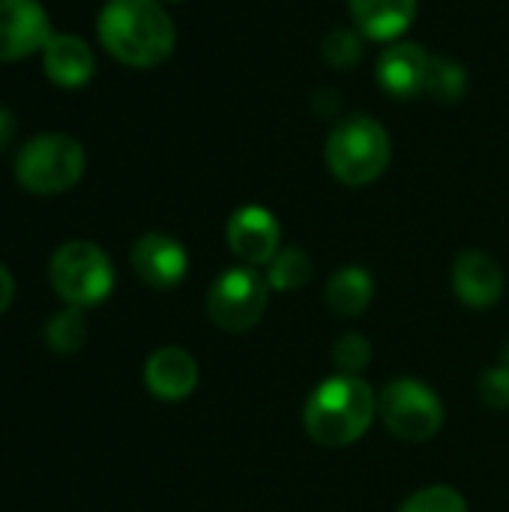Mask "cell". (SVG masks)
<instances>
[{
  "mask_svg": "<svg viewBox=\"0 0 509 512\" xmlns=\"http://www.w3.org/2000/svg\"><path fill=\"white\" fill-rule=\"evenodd\" d=\"M96 33L114 60L135 69L159 66L174 51V24L159 0H108Z\"/></svg>",
  "mask_w": 509,
  "mask_h": 512,
  "instance_id": "6da1fadb",
  "label": "cell"
},
{
  "mask_svg": "<svg viewBox=\"0 0 509 512\" xmlns=\"http://www.w3.org/2000/svg\"><path fill=\"white\" fill-rule=\"evenodd\" d=\"M378 414V399L360 375H336L318 384L306 402L303 423L315 444L348 447L366 435Z\"/></svg>",
  "mask_w": 509,
  "mask_h": 512,
  "instance_id": "7a4b0ae2",
  "label": "cell"
},
{
  "mask_svg": "<svg viewBox=\"0 0 509 512\" xmlns=\"http://www.w3.org/2000/svg\"><path fill=\"white\" fill-rule=\"evenodd\" d=\"M327 165L345 186H366L390 165V135L366 114L342 120L327 141Z\"/></svg>",
  "mask_w": 509,
  "mask_h": 512,
  "instance_id": "3957f363",
  "label": "cell"
},
{
  "mask_svg": "<svg viewBox=\"0 0 509 512\" xmlns=\"http://www.w3.org/2000/svg\"><path fill=\"white\" fill-rule=\"evenodd\" d=\"M48 276L57 297L78 309L99 306L114 291V267L108 255L87 240L63 243L51 258Z\"/></svg>",
  "mask_w": 509,
  "mask_h": 512,
  "instance_id": "277c9868",
  "label": "cell"
},
{
  "mask_svg": "<svg viewBox=\"0 0 509 512\" xmlns=\"http://www.w3.org/2000/svg\"><path fill=\"white\" fill-rule=\"evenodd\" d=\"M84 147L69 135H39L18 150L15 177L33 195H57L72 189L84 174Z\"/></svg>",
  "mask_w": 509,
  "mask_h": 512,
  "instance_id": "5b68a950",
  "label": "cell"
},
{
  "mask_svg": "<svg viewBox=\"0 0 509 512\" xmlns=\"http://www.w3.org/2000/svg\"><path fill=\"white\" fill-rule=\"evenodd\" d=\"M378 417L399 441L423 444L444 426V402L432 387L414 378H399L378 396Z\"/></svg>",
  "mask_w": 509,
  "mask_h": 512,
  "instance_id": "8992f818",
  "label": "cell"
},
{
  "mask_svg": "<svg viewBox=\"0 0 509 512\" xmlns=\"http://www.w3.org/2000/svg\"><path fill=\"white\" fill-rule=\"evenodd\" d=\"M267 300H270L267 276H261L255 267H231L213 282L207 294V312L219 330L246 333L264 318Z\"/></svg>",
  "mask_w": 509,
  "mask_h": 512,
  "instance_id": "52a82bcc",
  "label": "cell"
},
{
  "mask_svg": "<svg viewBox=\"0 0 509 512\" xmlns=\"http://www.w3.org/2000/svg\"><path fill=\"white\" fill-rule=\"evenodd\" d=\"M51 36V21L39 0H0V63L45 48Z\"/></svg>",
  "mask_w": 509,
  "mask_h": 512,
  "instance_id": "ba28073f",
  "label": "cell"
},
{
  "mask_svg": "<svg viewBox=\"0 0 509 512\" xmlns=\"http://www.w3.org/2000/svg\"><path fill=\"white\" fill-rule=\"evenodd\" d=\"M279 240H282V228L276 216L264 207L249 204L228 219V246L249 267L270 264L279 252Z\"/></svg>",
  "mask_w": 509,
  "mask_h": 512,
  "instance_id": "9c48e42d",
  "label": "cell"
},
{
  "mask_svg": "<svg viewBox=\"0 0 509 512\" xmlns=\"http://www.w3.org/2000/svg\"><path fill=\"white\" fill-rule=\"evenodd\" d=\"M132 267L141 282L150 288H174L186 279L189 255L183 243H177L168 234H144L132 246Z\"/></svg>",
  "mask_w": 509,
  "mask_h": 512,
  "instance_id": "30bf717a",
  "label": "cell"
},
{
  "mask_svg": "<svg viewBox=\"0 0 509 512\" xmlns=\"http://www.w3.org/2000/svg\"><path fill=\"white\" fill-rule=\"evenodd\" d=\"M144 384L162 402H183L198 387V363L183 348H159L144 363Z\"/></svg>",
  "mask_w": 509,
  "mask_h": 512,
  "instance_id": "8fae6325",
  "label": "cell"
},
{
  "mask_svg": "<svg viewBox=\"0 0 509 512\" xmlns=\"http://www.w3.org/2000/svg\"><path fill=\"white\" fill-rule=\"evenodd\" d=\"M453 291L471 309H492L504 297V273L495 258L468 249L453 264Z\"/></svg>",
  "mask_w": 509,
  "mask_h": 512,
  "instance_id": "7c38bea8",
  "label": "cell"
},
{
  "mask_svg": "<svg viewBox=\"0 0 509 512\" xmlns=\"http://www.w3.org/2000/svg\"><path fill=\"white\" fill-rule=\"evenodd\" d=\"M429 63L432 57L426 54L423 45L393 42L378 60V84L396 99H411L426 90Z\"/></svg>",
  "mask_w": 509,
  "mask_h": 512,
  "instance_id": "4fadbf2b",
  "label": "cell"
},
{
  "mask_svg": "<svg viewBox=\"0 0 509 512\" xmlns=\"http://www.w3.org/2000/svg\"><path fill=\"white\" fill-rule=\"evenodd\" d=\"M45 75L60 87H81L93 75V51L72 33H57L42 48Z\"/></svg>",
  "mask_w": 509,
  "mask_h": 512,
  "instance_id": "5bb4252c",
  "label": "cell"
},
{
  "mask_svg": "<svg viewBox=\"0 0 509 512\" xmlns=\"http://www.w3.org/2000/svg\"><path fill=\"white\" fill-rule=\"evenodd\" d=\"M348 6L357 27L375 42L402 36L417 15V0H348Z\"/></svg>",
  "mask_w": 509,
  "mask_h": 512,
  "instance_id": "9a60e30c",
  "label": "cell"
},
{
  "mask_svg": "<svg viewBox=\"0 0 509 512\" xmlns=\"http://www.w3.org/2000/svg\"><path fill=\"white\" fill-rule=\"evenodd\" d=\"M375 297V282L363 267H342L327 282V306L342 318H357L369 309Z\"/></svg>",
  "mask_w": 509,
  "mask_h": 512,
  "instance_id": "2e32d148",
  "label": "cell"
},
{
  "mask_svg": "<svg viewBox=\"0 0 509 512\" xmlns=\"http://www.w3.org/2000/svg\"><path fill=\"white\" fill-rule=\"evenodd\" d=\"M45 342L54 354H75L87 342V321L78 306L60 309L45 324Z\"/></svg>",
  "mask_w": 509,
  "mask_h": 512,
  "instance_id": "e0dca14e",
  "label": "cell"
},
{
  "mask_svg": "<svg viewBox=\"0 0 509 512\" xmlns=\"http://www.w3.org/2000/svg\"><path fill=\"white\" fill-rule=\"evenodd\" d=\"M309 276H312V261L300 246L279 249L267 267V282L276 291H297L309 282Z\"/></svg>",
  "mask_w": 509,
  "mask_h": 512,
  "instance_id": "ac0fdd59",
  "label": "cell"
},
{
  "mask_svg": "<svg viewBox=\"0 0 509 512\" xmlns=\"http://www.w3.org/2000/svg\"><path fill=\"white\" fill-rule=\"evenodd\" d=\"M465 90H468V72L450 57H432L423 93H429L438 102H456L465 96Z\"/></svg>",
  "mask_w": 509,
  "mask_h": 512,
  "instance_id": "d6986e66",
  "label": "cell"
},
{
  "mask_svg": "<svg viewBox=\"0 0 509 512\" xmlns=\"http://www.w3.org/2000/svg\"><path fill=\"white\" fill-rule=\"evenodd\" d=\"M399 512H468V504L450 486H429L411 495Z\"/></svg>",
  "mask_w": 509,
  "mask_h": 512,
  "instance_id": "ffe728a7",
  "label": "cell"
},
{
  "mask_svg": "<svg viewBox=\"0 0 509 512\" xmlns=\"http://www.w3.org/2000/svg\"><path fill=\"white\" fill-rule=\"evenodd\" d=\"M372 360V348H369V339L360 336V333H345L339 336L336 348H333V363L339 366L342 375H357L369 366Z\"/></svg>",
  "mask_w": 509,
  "mask_h": 512,
  "instance_id": "44dd1931",
  "label": "cell"
},
{
  "mask_svg": "<svg viewBox=\"0 0 509 512\" xmlns=\"http://www.w3.org/2000/svg\"><path fill=\"white\" fill-rule=\"evenodd\" d=\"M321 51H324L327 63H333V66H339V69H351V66L360 60V54H363L360 36L351 33V30H333V33L324 39Z\"/></svg>",
  "mask_w": 509,
  "mask_h": 512,
  "instance_id": "7402d4cb",
  "label": "cell"
},
{
  "mask_svg": "<svg viewBox=\"0 0 509 512\" xmlns=\"http://www.w3.org/2000/svg\"><path fill=\"white\" fill-rule=\"evenodd\" d=\"M480 399L495 408L504 411L509 408V369L507 366H495L480 378Z\"/></svg>",
  "mask_w": 509,
  "mask_h": 512,
  "instance_id": "603a6c76",
  "label": "cell"
},
{
  "mask_svg": "<svg viewBox=\"0 0 509 512\" xmlns=\"http://www.w3.org/2000/svg\"><path fill=\"white\" fill-rule=\"evenodd\" d=\"M12 297H15V279H12V273L0 264V315L9 309Z\"/></svg>",
  "mask_w": 509,
  "mask_h": 512,
  "instance_id": "cb8c5ba5",
  "label": "cell"
},
{
  "mask_svg": "<svg viewBox=\"0 0 509 512\" xmlns=\"http://www.w3.org/2000/svg\"><path fill=\"white\" fill-rule=\"evenodd\" d=\"M12 135H15V117H12V111H6L0 105V147H6L12 141Z\"/></svg>",
  "mask_w": 509,
  "mask_h": 512,
  "instance_id": "d4e9b609",
  "label": "cell"
},
{
  "mask_svg": "<svg viewBox=\"0 0 509 512\" xmlns=\"http://www.w3.org/2000/svg\"><path fill=\"white\" fill-rule=\"evenodd\" d=\"M504 366L509 369V345H507V351H504Z\"/></svg>",
  "mask_w": 509,
  "mask_h": 512,
  "instance_id": "484cf974",
  "label": "cell"
},
{
  "mask_svg": "<svg viewBox=\"0 0 509 512\" xmlns=\"http://www.w3.org/2000/svg\"><path fill=\"white\" fill-rule=\"evenodd\" d=\"M171 3H177V0H171Z\"/></svg>",
  "mask_w": 509,
  "mask_h": 512,
  "instance_id": "4316f807",
  "label": "cell"
}]
</instances>
